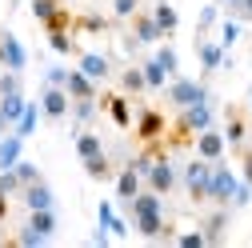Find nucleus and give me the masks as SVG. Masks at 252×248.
I'll list each match as a JSON object with an SVG mask.
<instances>
[{
    "label": "nucleus",
    "instance_id": "f257e3e1",
    "mask_svg": "<svg viewBox=\"0 0 252 248\" xmlns=\"http://www.w3.org/2000/svg\"><path fill=\"white\" fill-rule=\"evenodd\" d=\"M124 208H128V216H132V232H140L144 240H172L176 236V224L168 220V212H164V196L152 192L148 184Z\"/></svg>",
    "mask_w": 252,
    "mask_h": 248
},
{
    "label": "nucleus",
    "instance_id": "f03ea898",
    "mask_svg": "<svg viewBox=\"0 0 252 248\" xmlns=\"http://www.w3.org/2000/svg\"><path fill=\"white\" fill-rule=\"evenodd\" d=\"M208 176H212V160L204 156H192L180 168V188L188 192L192 204H208Z\"/></svg>",
    "mask_w": 252,
    "mask_h": 248
},
{
    "label": "nucleus",
    "instance_id": "7ed1b4c3",
    "mask_svg": "<svg viewBox=\"0 0 252 248\" xmlns=\"http://www.w3.org/2000/svg\"><path fill=\"white\" fill-rule=\"evenodd\" d=\"M144 184L152 192H160V196H172L180 188V168H176V160L168 156V152H160V156L152 160V168L144 172Z\"/></svg>",
    "mask_w": 252,
    "mask_h": 248
},
{
    "label": "nucleus",
    "instance_id": "20e7f679",
    "mask_svg": "<svg viewBox=\"0 0 252 248\" xmlns=\"http://www.w3.org/2000/svg\"><path fill=\"white\" fill-rule=\"evenodd\" d=\"M164 100L172 108H188V104H196V100H208V84L204 80H188V76H172L164 84Z\"/></svg>",
    "mask_w": 252,
    "mask_h": 248
},
{
    "label": "nucleus",
    "instance_id": "39448f33",
    "mask_svg": "<svg viewBox=\"0 0 252 248\" xmlns=\"http://www.w3.org/2000/svg\"><path fill=\"white\" fill-rule=\"evenodd\" d=\"M236 172L224 164V156L220 160H212V176H208V204H232V192H236Z\"/></svg>",
    "mask_w": 252,
    "mask_h": 248
},
{
    "label": "nucleus",
    "instance_id": "423d86ee",
    "mask_svg": "<svg viewBox=\"0 0 252 248\" xmlns=\"http://www.w3.org/2000/svg\"><path fill=\"white\" fill-rule=\"evenodd\" d=\"M132 132H136V144H152V140H164V132H168V120H164V112L160 108H136V116H132Z\"/></svg>",
    "mask_w": 252,
    "mask_h": 248
},
{
    "label": "nucleus",
    "instance_id": "0eeeda50",
    "mask_svg": "<svg viewBox=\"0 0 252 248\" xmlns=\"http://www.w3.org/2000/svg\"><path fill=\"white\" fill-rule=\"evenodd\" d=\"M32 16L40 20L44 32H52V28H72V12L60 0H32Z\"/></svg>",
    "mask_w": 252,
    "mask_h": 248
},
{
    "label": "nucleus",
    "instance_id": "6e6552de",
    "mask_svg": "<svg viewBox=\"0 0 252 248\" xmlns=\"http://www.w3.org/2000/svg\"><path fill=\"white\" fill-rule=\"evenodd\" d=\"M0 64L12 68V72H24L28 68V48L20 44L16 32H8V28H0Z\"/></svg>",
    "mask_w": 252,
    "mask_h": 248
},
{
    "label": "nucleus",
    "instance_id": "1a4fd4ad",
    "mask_svg": "<svg viewBox=\"0 0 252 248\" xmlns=\"http://www.w3.org/2000/svg\"><path fill=\"white\" fill-rule=\"evenodd\" d=\"M76 68H80L84 76H92L96 84L112 80V60H108L104 52H92V48H76Z\"/></svg>",
    "mask_w": 252,
    "mask_h": 248
},
{
    "label": "nucleus",
    "instance_id": "9d476101",
    "mask_svg": "<svg viewBox=\"0 0 252 248\" xmlns=\"http://www.w3.org/2000/svg\"><path fill=\"white\" fill-rule=\"evenodd\" d=\"M16 200H20V208L28 212V208H56V192H52V184L40 176V180H32V184H24V188L16 192Z\"/></svg>",
    "mask_w": 252,
    "mask_h": 248
},
{
    "label": "nucleus",
    "instance_id": "9b49d317",
    "mask_svg": "<svg viewBox=\"0 0 252 248\" xmlns=\"http://www.w3.org/2000/svg\"><path fill=\"white\" fill-rule=\"evenodd\" d=\"M100 108L108 112V120L116 124V128H132V104H128V96H124V92H100Z\"/></svg>",
    "mask_w": 252,
    "mask_h": 248
},
{
    "label": "nucleus",
    "instance_id": "f8f14e48",
    "mask_svg": "<svg viewBox=\"0 0 252 248\" xmlns=\"http://www.w3.org/2000/svg\"><path fill=\"white\" fill-rule=\"evenodd\" d=\"M68 108H72V96H68V92L56 88V84H44V92H40V116H44V120H64Z\"/></svg>",
    "mask_w": 252,
    "mask_h": 248
},
{
    "label": "nucleus",
    "instance_id": "ddd939ff",
    "mask_svg": "<svg viewBox=\"0 0 252 248\" xmlns=\"http://www.w3.org/2000/svg\"><path fill=\"white\" fill-rule=\"evenodd\" d=\"M224 144L236 148V152L248 144V120H244V108L240 104H228L224 108Z\"/></svg>",
    "mask_w": 252,
    "mask_h": 248
},
{
    "label": "nucleus",
    "instance_id": "4468645a",
    "mask_svg": "<svg viewBox=\"0 0 252 248\" xmlns=\"http://www.w3.org/2000/svg\"><path fill=\"white\" fill-rule=\"evenodd\" d=\"M128 36L140 44V48H148V44H160L164 36H160V28H156V20H152V12H132L128 16Z\"/></svg>",
    "mask_w": 252,
    "mask_h": 248
},
{
    "label": "nucleus",
    "instance_id": "2eb2a0df",
    "mask_svg": "<svg viewBox=\"0 0 252 248\" xmlns=\"http://www.w3.org/2000/svg\"><path fill=\"white\" fill-rule=\"evenodd\" d=\"M228 220H232V208L212 204V212L200 216V232H204V240H208V244H220V240H224V232H228Z\"/></svg>",
    "mask_w": 252,
    "mask_h": 248
},
{
    "label": "nucleus",
    "instance_id": "dca6fc26",
    "mask_svg": "<svg viewBox=\"0 0 252 248\" xmlns=\"http://www.w3.org/2000/svg\"><path fill=\"white\" fill-rule=\"evenodd\" d=\"M224 52H228V48L220 44V40H208V36H204V40H196V60H200V80H208V76H212V72H216L220 64H224Z\"/></svg>",
    "mask_w": 252,
    "mask_h": 248
},
{
    "label": "nucleus",
    "instance_id": "f3484780",
    "mask_svg": "<svg viewBox=\"0 0 252 248\" xmlns=\"http://www.w3.org/2000/svg\"><path fill=\"white\" fill-rule=\"evenodd\" d=\"M192 148H196V156H204V160H220L228 144H224V132L212 124V128H204V132L192 136Z\"/></svg>",
    "mask_w": 252,
    "mask_h": 248
},
{
    "label": "nucleus",
    "instance_id": "a211bd4d",
    "mask_svg": "<svg viewBox=\"0 0 252 248\" xmlns=\"http://www.w3.org/2000/svg\"><path fill=\"white\" fill-rule=\"evenodd\" d=\"M112 184H116V200H120V204H128V200L144 188V176H140L136 168H128V164H124V168H116Z\"/></svg>",
    "mask_w": 252,
    "mask_h": 248
},
{
    "label": "nucleus",
    "instance_id": "6ab92c4d",
    "mask_svg": "<svg viewBox=\"0 0 252 248\" xmlns=\"http://www.w3.org/2000/svg\"><path fill=\"white\" fill-rule=\"evenodd\" d=\"M152 20H156V28H160L164 40H172L176 28H180V12L168 4V0H156V4H152Z\"/></svg>",
    "mask_w": 252,
    "mask_h": 248
},
{
    "label": "nucleus",
    "instance_id": "aec40b11",
    "mask_svg": "<svg viewBox=\"0 0 252 248\" xmlns=\"http://www.w3.org/2000/svg\"><path fill=\"white\" fill-rule=\"evenodd\" d=\"M64 92L72 100H84V96H100V84L92 80V76H84L80 68H68V80H64Z\"/></svg>",
    "mask_w": 252,
    "mask_h": 248
},
{
    "label": "nucleus",
    "instance_id": "412c9836",
    "mask_svg": "<svg viewBox=\"0 0 252 248\" xmlns=\"http://www.w3.org/2000/svg\"><path fill=\"white\" fill-rule=\"evenodd\" d=\"M96 224H100V228H108V232H112L116 240H124V236L132 232V224H124L120 216H116V208H112V200H100V204H96Z\"/></svg>",
    "mask_w": 252,
    "mask_h": 248
},
{
    "label": "nucleus",
    "instance_id": "4be33fe9",
    "mask_svg": "<svg viewBox=\"0 0 252 248\" xmlns=\"http://www.w3.org/2000/svg\"><path fill=\"white\" fill-rule=\"evenodd\" d=\"M28 224H32L44 240H52L56 236V228H60V220H56V208H28V216H24Z\"/></svg>",
    "mask_w": 252,
    "mask_h": 248
},
{
    "label": "nucleus",
    "instance_id": "5701e85b",
    "mask_svg": "<svg viewBox=\"0 0 252 248\" xmlns=\"http://www.w3.org/2000/svg\"><path fill=\"white\" fill-rule=\"evenodd\" d=\"M84 164V176L88 180H112L116 176V164H112V156H108V152H96V156H88V160H80Z\"/></svg>",
    "mask_w": 252,
    "mask_h": 248
},
{
    "label": "nucleus",
    "instance_id": "b1692460",
    "mask_svg": "<svg viewBox=\"0 0 252 248\" xmlns=\"http://www.w3.org/2000/svg\"><path fill=\"white\" fill-rule=\"evenodd\" d=\"M24 156V136H16L12 128L0 136V168H12L16 160Z\"/></svg>",
    "mask_w": 252,
    "mask_h": 248
},
{
    "label": "nucleus",
    "instance_id": "393cba45",
    "mask_svg": "<svg viewBox=\"0 0 252 248\" xmlns=\"http://www.w3.org/2000/svg\"><path fill=\"white\" fill-rule=\"evenodd\" d=\"M116 88L124 92V96H140V92H148V84H144V72H140V64H128L120 76H116Z\"/></svg>",
    "mask_w": 252,
    "mask_h": 248
},
{
    "label": "nucleus",
    "instance_id": "a878e982",
    "mask_svg": "<svg viewBox=\"0 0 252 248\" xmlns=\"http://www.w3.org/2000/svg\"><path fill=\"white\" fill-rule=\"evenodd\" d=\"M140 72H144V84H148V92H164V84H168V72L160 68V60H156V56H144V60H140Z\"/></svg>",
    "mask_w": 252,
    "mask_h": 248
},
{
    "label": "nucleus",
    "instance_id": "bb28decb",
    "mask_svg": "<svg viewBox=\"0 0 252 248\" xmlns=\"http://www.w3.org/2000/svg\"><path fill=\"white\" fill-rule=\"evenodd\" d=\"M36 124H40V100H28V104H24V112H20V120L12 124V132L28 140V136L36 132Z\"/></svg>",
    "mask_w": 252,
    "mask_h": 248
},
{
    "label": "nucleus",
    "instance_id": "cd10ccee",
    "mask_svg": "<svg viewBox=\"0 0 252 248\" xmlns=\"http://www.w3.org/2000/svg\"><path fill=\"white\" fill-rule=\"evenodd\" d=\"M116 20H108V16H96V12H80V16H72V32H108Z\"/></svg>",
    "mask_w": 252,
    "mask_h": 248
},
{
    "label": "nucleus",
    "instance_id": "c85d7f7f",
    "mask_svg": "<svg viewBox=\"0 0 252 248\" xmlns=\"http://www.w3.org/2000/svg\"><path fill=\"white\" fill-rule=\"evenodd\" d=\"M48 36V48L52 52H60V56H68V52H76V40H72V28H52V32H44Z\"/></svg>",
    "mask_w": 252,
    "mask_h": 248
},
{
    "label": "nucleus",
    "instance_id": "c756f323",
    "mask_svg": "<svg viewBox=\"0 0 252 248\" xmlns=\"http://www.w3.org/2000/svg\"><path fill=\"white\" fill-rule=\"evenodd\" d=\"M96 152H104V140L96 136V132H76V156L80 160H88V156H96Z\"/></svg>",
    "mask_w": 252,
    "mask_h": 248
},
{
    "label": "nucleus",
    "instance_id": "7c9ffc66",
    "mask_svg": "<svg viewBox=\"0 0 252 248\" xmlns=\"http://www.w3.org/2000/svg\"><path fill=\"white\" fill-rule=\"evenodd\" d=\"M24 92H4V96H0V112H4V120L8 124H16L20 120V112H24Z\"/></svg>",
    "mask_w": 252,
    "mask_h": 248
},
{
    "label": "nucleus",
    "instance_id": "2f4dec72",
    "mask_svg": "<svg viewBox=\"0 0 252 248\" xmlns=\"http://www.w3.org/2000/svg\"><path fill=\"white\" fill-rule=\"evenodd\" d=\"M96 108H100V100H96V96H84V100H72L68 116H72L76 124H92V116H96Z\"/></svg>",
    "mask_w": 252,
    "mask_h": 248
},
{
    "label": "nucleus",
    "instance_id": "473e14b6",
    "mask_svg": "<svg viewBox=\"0 0 252 248\" xmlns=\"http://www.w3.org/2000/svg\"><path fill=\"white\" fill-rule=\"evenodd\" d=\"M152 56H156V60H160V68L168 72V80H172V76L180 72V56H176V48H172L168 40H160V48H156Z\"/></svg>",
    "mask_w": 252,
    "mask_h": 248
},
{
    "label": "nucleus",
    "instance_id": "72a5a7b5",
    "mask_svg": "<svg viewBox=\"0 0 252 248\" xmlns=\"http://www.w3.org/2000/svg\"><path fill=\"white\" fill-rule=\"evenodd\" d=\"M216 20H220V4H204V8H200V20H196V40H204V36L212 32Z\"/></svg>",
    "mask_w": 252,
    "mask_h": 248
},
{
    "label": "nucleus",
    "instance_id": "f704fd0d",
    "mask_svg": "<svg viewBox=\"0 0 252 248\" xmlns=\"http://www.w3.org/2000/svg\"><path fill=\"white\" fill-rule=\"evenodd\" d=\"M12 240H16V244H24V248H40V244H48L32 224H28V220H20V224H16V236H12Z\"/></svg>",
    "mask_w": 252,
    "mask_h": 248
},
{
    "label": "nucleus",
    "instance_id": "c9c22d12",
    "mask_svg": "<svg viewBox=\"0 0 252 248\" xmlns=\"http://www.w3.org/2000/svg\"><path fill=\"white\" fill-rule=\"evenodd\" d=\"M12 172H16V180H20V188H24V184H32V180H40V176H44V172H40V168H36L32 160H24V156H20L16 164H12Z\"/></svg>",
    "mask_w": 252,
    "mask_h": 248
},
{
    "label": "nucleus",
    "instance_id": "e433bc0d",
    "mask_svg": "<svg viewBox=\"0 0 252 248\" xmlns=\"http://www.w3.org/2000/svg\"><path fill=\"white\" fill-rule=\"evenodd\" d=\"M108 12L112 20H128L132 12H140V0H108Z\"/></svg>",
    "mask_w": 252,
    "mask_h": 248
},
{
    "label": "nucleus",
    "instance_id": "4c0bfd02",
    "mask_svg": "<svg viewBox=\"0 0 252 248\" xmlns=\"http://www.w3.org/2000/svg\"><path fill=\"white\" fill-rule=\"evenodd\" d=\"M240 40V20L232 16V20H224V24H220V44H224V48H232Z\"/></svg>",
    "mask_w": 252,
    "mask_h": 248
},
{
    "label": "nucleus",
    "instance_id": "58836bf2",
    "mask_svg": "<svg viewBox=\"0 0 252 248\" xmlns=\"http://www.w3.org/2000/svg\"><path fill=\"white\" fill-rule=\"evenodd\" d=\"M4 92H24L20 72H12V68H4V72H0V96H4Z\"/></svg>",
    "mask_w": 252,
    "mask_h": 248
},
{
    "label": "nucleus",
    "instance_id": "ea45409f",
    "mask_svg": "<svg viewBox=\"0 0 252 248\" xmlns=\"http://www.w3.org/2000/svg\"><path fill=\"white\" fill-rule=\"evenodd\" d=\"M180 248H208V240H204V232L196 228V232H180V236H172Z\"/></svg>",
    "mask_w": 252,
    "mask_h": 248
},
{
    "label": "nucleus",
    "instance_id": "a19ab883",
    "mask_svg": "<svg viewBox=\"0 0 252 248\" xmlns=\"http://www.w3.org/2000/svg\"><path fill=\"white\" fill-rule=\"evenodd\" d=\"M0 192H8V196L16 200V192H20V180H16V172H12V168H0Z\"/></svg>",
    "mask_w": 252,
    "mask_h": 248
},
{
    "label": "nucleus",
    "instance_id": "79ce46f5",
    "mask_svg": "<svg viewBox=\"0 0 252 248\" xmlns=\"http://www.w3.org/2000/svg\"><path fill=\"white\" fill-rule=\"evenodd\" d=\"M64 80H68V68H64V64H48V68H44V84L64 88Z\"/></svg>",
    "mask_w": 252,
    "mask_h": 248
},
{
    "label": "nucleus",
    "instance_id": "37998d69",
    "mask_svg": "<svg viewBox=\"0 0 252 248\" xmlns=\"http://www.w3.org/2000/svg\"><path fill=\"white\" fill-rule=\"evenodd\" d=\"M236 156H240V180L248 184V188H252V148L244 144L240 152H236Z\"/></svg>",
    "mask_w": 252,
    "mask_h": 248
},
{
    "label": "nucleus",
    "instance_id": "c03bdc74",
    "mask_svg": "<svg viewBox=\"0 0 252 248\" xmlns=\"http://www.w3.org/2000/svg\"><path fill=\"white\" fill-rule=\"evenodd\" d=\"M248 204H252V188H248L244 180H236V192H232V204L228 208H248Z\"/></svg>",
    "mask_w": 252,
    "mask_h": 248
},
{
    "label": "nucleus",
    "instance_id": "a18cd8bd",
    "mask_svg": "<svg viewBox=\"0 0 252 248\" xmlns=\"http://www.w3.org/2000/svg\"><path fill=\"white\" fill-rule=\"evenodd\" d=\"M228 8H232V16H236V20H248V24H252V0H232Z\"/></svg>",
    "mask_w": 252,
    "mask_h": 248
},
{
    "label": "nucleus",
    "instance_id": "49530a36",
    "mask_svg": "<svg viewBox=\"0 0 252 248\" xmlns=\"http://www.w3.org/2000/svg\"><path fill=\"white\" fill-rule=\"evenodd\" d=\"M8 216H12V196H8V192H0V224H4Z\"/></svg>",
    "mask_w": 252,
    "mask_h": 248
},
{
    "label": "nucleus",
    "instance_id": "de8ad7c7",
    "mask_svg": "<svg viewBox=\"0 0 252 248\" xmlns=\"http://www.w3.org/2000/svg\"><path fill=\"white\" fill-rule=\"evenodd\" d=\"M8 128H12V124H8V120H4V112H0V136H4V132H8Z\"/></svg>",
    "mask_w": 252,
    "mask_h": 248
},
{
    "label": "nucleus",
    "instance_id": "09e8293b",
    "mask_svg": "<svg viewBox=\"0 0 252 248\" xmlns=\"http://www.w3.org/2000/svg\"><path fill=\"white\" fill-rule=\"evenodd\" d=\"M248 112H252V84H248Z\"/></svg>",
    "mask_w": 252,
    "mask_h": 248
},
{
    "label": "nucleus",
    "instance_id": "8fccbe9b",
    "mask_svg": "<svg viewBox=\"0 0 252 248\" xmlns=\"http://www.w3.org/2000/svg\"><path fill=\"white\" fill-rule=\"evenodd\" d=\"M212 4H232V0H212Z\"/></svg>",
    "mask_w": 252,
    "mask_h": 248
},
{
    "label": "nucleus",
    "instance_id": "3c124183",
    "mask_svg": "<svg viewBox=\"0 0 252 248\" xmlns=\"http://www.w3.org/2000/svg\"><path fill=\"white\" fill-rule=\"evenodd\" d=\"M8 4H12V8H16V0H8Z\"/></svg>",
    "mask_w": 252,
    "mask_h": 248
}]
</instances>
